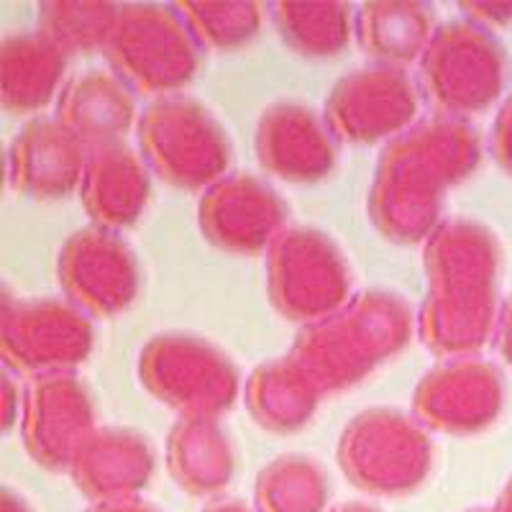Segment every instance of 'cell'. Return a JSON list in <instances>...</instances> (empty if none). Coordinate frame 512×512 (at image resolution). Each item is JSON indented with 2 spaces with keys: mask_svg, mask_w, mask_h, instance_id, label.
<instances>
[{
  "mask_svg": "<svg viewBox=\"0 0 512 512\" xmlns=\"http://www.w3.org/2000/svg\"><path fill=\"white\" fill-rule=\"evenodd\" d=\"M482 159L479 128L461 118H423L387 141L374 164L367 198L374 231L392 244H425L446 221V192L469 180Z\"/></svg>",
  "mask_w": 512,
  "mask_h": 512,
  "instance_id": "1",
  "label": "cell"
},
{
  "mask_svg": "<svg viewBox=\"0 0 512 512\" xmlns=\"http://www.w3.org/2000/svg\"><path fill=\"white\" fill-rule=\"evenodd\" d=\"M428 292L418 310L420 341L441 359L474 356L495 338L505 249L474 218H446L423 244Z\"/></svg>",
  "mask_w": 512,
  "mask_h": 512,
  "instance_id": "2",
  "label": "cell"
},
{
  "mask_svg": "<svg viewBox=\"0 0 512 512\" xmlns=\"http://www.w3.org/2000/svg\"><path fill=\"white\" fill-rule=\"evenodd\" d=\"M415 315L400 292H354L344 308L295 333L287 354L310 374L320 395L364 382L384 361L400 354L415 331Z\"/></svg>",
  "mask_w": 512,
  "mask_h": 512,
  "instance_id": "3",
  "label": "cell"
},
{
  "mask_svg": "<svg viewBox=\"0 0 512 512\" xmlns=\"http://www.w3.org/2000/svg\"><path fill=\"white\" fill-rule=\"evenodd\" d=\"M510 75V54L500 36L456 18L438 26L420 57L418 90L436 116L469 121L502 100Z\"/></svg>",
  "mask_w": 512,
  "mask_h": 512,
  "instance_id": "4",
  "label": "cell"
},
{
  "mask_svg": "<svg viewBox=\"0 0 512 512\" xmlns=\"http://www.w3.org/2000/svg\"><path fill=\"white\" fill-rule=\"evenodd\" d=\"M336 459L351 487L364 495L410 497L431 477L436 446L415 415L367 408L344 425Z\"/></svg>",
  "mask_w": 512,
  "mask_h": 512,
  "instance_id": "5",
  "label": "cell"
},
{
  "mask_svg": "<svg viewBox=\"0 0 512 512\" xmlns=\"http://www.w3.org/2000/svg\"><path fill=\"white\" fill-rule=\"evenodd\" d=\"M136 139L144 162L169 187L205 192L231 175L233 144L226 128L190 95L154 98L141 111Z\"/></svg>",
  "mask_w": 512,
  "mask_h": 512,
  "instance_id": "6",
  "label": "cell"
},
{
  "mask_svg": "<svg viewBox=\"0 0 512 512\" xmlns=\"http://www.w3.org/2000/svg\"><path fill=\"white\" fill-rule=\"evenodd\" d=\"M103 54L134 93L167 98L195 82L203 49L177 6L126 3Z\"/></svg>",
  "mask_w": 512,
  "mask_h": 512,
  "instance_id": "7",
  "label": "cell"
},
{
  "mask_svg": "<svg viewBox=\"0 0 512 512\" xmlns=\"http://www.w3.org/2000/svg\"><path fill=\"white\" fill-rule=\"evenodd\" d=\"M144 390L180 415H213L236 405L241 372L231 356L190 331H164L141 346L136 364Z\"/></svg>",
  "mask_w": 512,
  "mask_h": 512,
  "instance_id": "8",
  "label": "cell"
},
{
  "mask_svg": "<svg viewBox=\"0 0 512 512\" xmlns=\"http://www.w3.org/2000/svg\"><path fill=\"white\" fill-rule=\"evenodd\" d=\"M267 295L282 318L303 328L349 303L354 272L326 231L287 226L267 249Z\"/></svg>",
  "mask_w": 512,
  "mask_h": 512,
  "instance_id": "9",
  "label": "cell"
},
{
  "mask_svg": "<svg viewBox=\"0 0 512 512\" xmlns=\"http://www.w3.org/2000/svg\"><path fill=\"white\" fill-rule=\"evenodd\" d=\"M95 349V328L67 297H18L3 292L0 354L21 377L75 372Z\"/></svg>",
  "mask_w": 512,
  "mask_h": 512,
  "instance_id": "10",
  "label": "cell"
},
{
  "mask_svg": "<svg viewBox=\"0 0 512 512\" xmlns=\"http://www.w3.org/2000/svg\"><path fill=\"white\" fill-rule=\"evenodd\" d=\"M420 111L418 82L408 70L367 64L333 82L323 116L338 144L369 146L392 141L415 126Z\"/></svg>",
  "mask_w": 512,
  "mask_h": 512,
  "instance_id": "11",
  "label": "cell"
},
{
  "mask_svg": "<svg viewBox=\"0 0 512 512\" xmlns=\"http://www.w3.org/2000/svg\"><path fill=\"white\" fill-rule=\"evenodd\" d=\"M507 379L484 356L441 359L413 390V415L428 431L446 436H479L502 418Z\"/></svg>",
  "mask_w": 512,
  "mask_h": 512,
  "instance_id": "12",
  "label": "cell"
},
{
  "mask_svg": "<svg viewBox=\"0 0 512 512\" xmlns=\"http://www.w3.org/2000/svg\"><path fill=\"white\" fill-rule=\"evenodd\" d=\"M64 297L90 318H116L134 305L141 290V267L134 246L103 226L77 228L57 256Z\"/></svg>",
  "mask_w": 512,
  "mask_h": 512,
  "instance_id": "13",
  "label": "cell"
},
{
  "mask_svg": "<svg viewBox=\"0 0 512 512\" xmlns=\"http://www.w3.org/2000/svg\"><path fill=\"white\" fill-rule=\"evenodd\" d=\"M98 428L95 397L75 372L29 379L24 390L21 436L31 461L62 474L70 472L82 441Z\"/></svg>",
  "mask_w": 512,
  "mask_h": 512,
  "instance_id": "14",
  "label": "cell"
},
{
  "mask_svg": "<svg viewBox=\"0 0 512 512\" xmlns=\"http://www.w3.org/2000/svg\"><path fill=\"white\" fill-rule=\"evenodd\" d=\"M287 218L285 198L251 172H231L198 200L200 233L223 254H262L285 231Z\"/></svg>",
  "mask_w": 512,
  "mask_h": 512,
  "instance_id": "15",
  "label": "cell"
},
{
  "mask_svg": "<svg viewBox=\"0 0 512 512\" xmlns=\"http://www.w3.org/2000/svg\"><path fill=\"white\" fill-rule=\"evenodd\" d=\"M254 152L262 169L292 185H315L338 167V139L323 111L297 100L267 105L254 128Z\"/></svg>",
  "mask_w": 512,
  "mask_h": 512,
  "instance_id": "16",
  "label": "cell"
},
{
  "mask_svg": "<svg viewBox=\"0 0 512 512\" xmlns=\"http://www.w3.org/2000/svg\"><path fill=\"white\" fill-rule=\"evenodd\" d=\"M90 149L57 118L24 123L8 149V182L24 198L62 200L80 190Z\"/></svg>",
  "mask_w": 512,
  "mask_h": 512,
  "instance_id": "17",
  "label": "cell"
},
{
  "mask_svg": "<svg viewBox=\"0 0 512 512\" xmlns=\"http://www.w3.org/2000/svg\"><path fill=\"white\" fill-rule=\"evenodd\" d=\"M157 474V451L144 433L98 425L77 448L70 477L93 505L134 500Z\"/></svg>",
  "mask_w": 512,
  "mask_h": 512,
  "instance_id": "18",
  "label": "cell"
},
{
  "mask_svg": "<svg viewBox=\"0 0 512 512\" xmlns=\"http://www.w3.org/2000/svg\"><path fill=\"white\" fill-rule=\"evenodd\" d=\"M152 198V169L141 152L123 144L90 149L80 200L93 226L123 231L131 228Z\"/></svg>",
  "mask_w": 512,
  "mask_h": 512,
  "instance_id": "19",
  "label": "cell"
},
{
  "mask_svg": "<svg viewBox=\"0 0 512 512\" xmlns=\"http://www.w3.org/2000/svg\"><path fill=\"white\" fill-rule=\"evenodd\" d=\"M164 454L169 477L200 500H216L239 472L236 446L221 418L213 415H180L169 428Z\"/></svg>",
  "mask_w": 512,
  "mask_h": 512,
  "instance_id": "20",
  "label": "cell"
},
{
  "mask_svg": "<svg viewBox=\"0 0 512 512\" xmlns=\"http://www.w3.org/2000/svg\"><path fill=\"white\" fill-rule=\"evenodd\" d=\"M134 90L113 72L88 70L72 77L57 98V121L88 149L123 144L139 123Z\"/></svg>",
  "mask_w": 512,
  "mask_h": 512,
  "instance_id": "21",
  "label": "cell"
},
{
  "mask_svg": "<svg viewBox=\"0 0 512 512\" xmlns=\"http://www.w3.org/2000/svg\"><path fill=\"white\" fill-rule=\"evenodd\" d=\"M70 57L39 29H18L0 47V100L11 116L36 118L64 90Z\"/></svg>",
  "mask_w": 512,
  "mask_h": 512,
  "instance_id": "22",
  "label": "cell"
},
{
  "mask_svg": "<svg viewBox=\"0 0 512 512\" xmlns=\"http://www.w3.org/2000/svg\"><path fill=\"white\" fill-rule=\"evenodd\" d=\"M323 400L318 384L290 354L262 361L244 384V402L256 425L277 436L303 431Z\"/></svg>",
  "mask_w": 512,
  "mask_h": 512,
  "instance_id": "23",
  "label": "cell"
},
{
  "mask_svg": "<svg viewBox=\"0 0 512 512\" xmlns=\"http://www.w3.org/2000/svg\"><path fill=\"white\" fill-rule=\"evenodd\" d=\"M436 29L433 6L418 0H369L356 11V41L372 64L405 70L420 62Z\"/></svg>",
  "mask_w": 512,
  "mask_h": 512,
  "instance_id": "24",
  "label": "cell"
},
{
  "mask_svg": "<svg viewBox=\"0 0 512 512\" xmlns=\"http://www.w3.org/2000/svg\"><path fill=\"white\" fill-rule=\"evenodd\" d=\"M269 13L282 41L300 57H338L356 36V11L344 0H280Z\"/></svg>",
  "mask_w": 512,
  "mask_h": 512,
  "instance_id": "25",
  "label": "cell"
},
{
  "mask_svg": "<svg viewBox=\"0 0 512 512\" xmlns=\"http://www.w3.org/2000/svg\"><path fill=\"white\" fill-rule=\"evenodd\" d=\"M331 477L310 454H280L264 464L254 482L256 512H328Z\"/></svg>",
  "mask_w": 512,
  "mask_h": 512,
  "instance_id": "26",
  "label": "cell"
},
{
  "mask_svg": "<svg viewBox=\"0 0 512 512\" xmlns=\"http://www.w3.org/2000/svg\"><path fill=\"white\" fill-rule=\"evenodd\" d=\"M118 3L108 0H47L39 6V31L67 57L105 52L116 29Z\"/></svg>",
  "mask_w": 512,
  "mask_h": 512,
  "instance_id": "27",
  "label": "cell"
},
{
  "mask_svg": "<svg viewBox=\"0 0 512 512\" xmlns=\"http://www.w3.org/2000/svg\"><path fill=\"white\" fill-rule=\"evenodd\" d=\"M200 49L236 52L259 36L264 6L254 0H185L177 3Z\"/></svg>",
  "mask_w": 512,
  "mask_h": 512,
  "instance_id": "28",
  "label": "cell"
},
{
  "mask_svg": "<svg viewBox=\"0 0 512 512\" xmlns=\"http://www.w3.org/2000/svg\"><path fill=\"white\" fill-rule=\"evenodd\" d=\"M489 152L500 164L502 172L512 177V93L502 100L492 123V136H489Z\"/></svg>",
  "mask_w": 512,
  "mask_h": 512,
  "instance_id": "29",
  "label": "cell"
},
{
  "mask_svg": "<svg viewBox=\"0 0 512 512\" xmlns=\"http://www.w3.org/2000/svg\"><path fill=\"white\" fill-rule=\"evenodd\" d=\"M459 11L464 18L474 21V24L484 26V29H502V26L512 24V3H487V0H477V3H459Z\"/></svg>",
  "mask_w": 512,
  "mask_h": 512,
  "instance_id": "30",
  "label": "cell"
},
{
  "mask_svg": "<svg viewBox=\"0 0 512 512\" xmlns=\"http://www.w3.org/2000/svg\"><path fill=\"white\" fill-rule=\"evenodd\" d=\"M0 423L3 431H11L16 420L24 415V395L18 390V382L8 372H3V382H0Z\"/></svg>",
  "mask_w": 512,
  "mask_h": 512,
  "instance_id": "31",
  "label": "cell"
},
{
  "mask_svg": "<svg viewBox=\"0 0 512 512\" xmlns=\"http://www.w3.org/2000/svg\"><path fill=\"white\" fill-rule=\"evenodd\" d=\"M492 344H495V351L500 354V359L512 369V295H507L502 300L500 320H497Z\"/></svg>",
  "mask_w": 512,
  "mask_h": 512,
  "instance_id": "32",
  "label": "cell"
},
{
  "mask_svg": "<svg viewBox=\"0 0 512 512\" xmlns=\"http://www.w3.org/2000/svg\"><path fill=\"white\" fill-rule=\"evenodd\" d=\"M85 512H162L159 507L149 505V502L139 500H121V502H100V505H90Z\"/></svg>",
  "mask_w": 512,
  "mask_h": 512,
  "instance_id": "33",
  "label": "cell"
},
{
  "mask_svg": "<svg viewBox=\"0 0 512 512\" xmlns=\"http://www.w3.org/2000/svg\"><path fill=\"white\" fill-rule=\"evenodd\" d=\"M0 512H34L29 500L24 495H18L16 489H3L0 492Z\"/></svg>",
  "mask_w": 512,
  "mask_h": 512,
  "instance_id": "34",
  "label": "cell"
},
{
  "mask_svg": "<svg viewBox=\"0 0 512 512\" xmlns=\"http://www.w3.org/2000/svg\"><path fill=\"white\" fill-rule=\"evenodd\" d=\"M203 512H256L254 507L246 505L244 500H236V497H216L203 507Z\"/></svg>",
  "mask_w": 512,
  "mask_h": 512,
  "instance_id": "35",
  "label": "cell"
},
{
  "mask_svg": "<svg viewBox=\"0 0 512 512\" xmlns=\"http://www.w3.org/2000/svg\"><path fill=\"white\" fill-rule=\"evenodd\" d=\"M328 512H382L377 505H369V502H359V500H349L341 502V505L331 507Z\"/></svg>",
  "mask_w": 512,
  "mask_h": 512,
  "instance_id": "36",
  "label": "cell"
},
{
  "mask_svg": "<svg viewBox=\"0 0 512 512\" xmlns=\"http://www.w3.org/2000/svg\"><path fill=\"white\" fill-rule=\"evenodd\" d=\"M495 512H512V477L507 479V484L502 487L500 497H497L495 507H492Z\"/></svg>",
  "mask_w": 512,
  "mask_h": 512,
  "instance_id": "37",
  "label": "cell"
},
{
  "mask_svg": "<svg viewBox=\"0 0 512 512\" xmlns=\"http://www.w3.org/2000/svg\"><path fill=\"white\" fill-rule=\"evenodd\" d=\"M464 512H495L492 507H472V510H464Z\"/></svg>",
  "mask_w": 512,
  "mask_h": 512,
  "instance_id": "38",
  "label": "cell"
}]
</instances>
